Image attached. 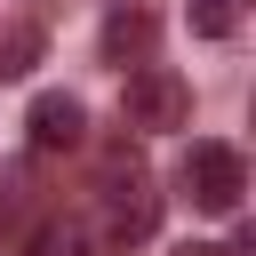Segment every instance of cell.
<instances>
[{
  "instance_id": "cell-9",
  "label": "cell",
  "mask_w": 256,
  "mask_h": 256,
  "mask_svg": "<svg viewBox=\"0 0 256 256\" xmlns=\"http://www.w3.org/2000/svg\"><path fill=\"white\" fill-rule=\"evenodd\" d=\"M176 256H224V248H176Z\"/></svg>"
},
{
  "instance_id": "cell-5",
  "label": "cell",
  "mask_w": 256,
  "mask_h": 256,
  "mask_svg": "<svg viewBox=\"0 0 256 256\" xmlns=\"http://www.w3.org/2000/svg\"><path fill=\"white\" fill-rule=\"evenodd\" d=\"M152 40H160L152 8H112L104 16V56L112 64H152Z\"/></svg>"
},
{
  "instance_id": "cell-1",
  "label": "cell",
  "mask_w": 256,
  "mask_h": 256,
  "mask_svg": "<svg viewBox=\"0 0 256 256\" xmlns=\"http://www.w3.org/2000/svg\"><path fill=\"white\" fill-rule=\"evenodd\" d=\"M152 232H160V192H152L144 160L128 144H112L104 152V240L128 248V240H152Z\"/></svg>"
},
{
  "instance_id": "cell-3",
  "label": "cell",
  "mask_w": 256,
  "mask_h": 256,
  "mask_svg": "<svg viewBox=\"0 0 256 256\" xmlns=\"http://www.w3.org/2000/svg\"><path fill=\"white\" fill-rule=\"evenodd\" d=\"M184 192H192V208H200V216H232V208H240V192H248V160H240L232 144L200 136V144L184 152Z\"/></svg>"
},
{
  "instance_id": "cell-7",
  "label": "cell",
  "mask_w": 256,
  "mask_h": 256,
  "mask_svg": "<svg viewBox=\"0 0 256 256\" xmlns=\"http://www.w3.org/2000/svg\"><path fill=\"white\" fill-rule=\"evenodd\" d=\"M240 8H248V0H192V32H200V40H232V32H240Z\"/></svg>"
},
{
  "instance_id": "cell-6",
  "label": "cell",
  "mask_w": 256,
  "mask_h": 256,
  "mask_svg": "<svg viewBox=\"0 0 256 256\" xmlns=\"http://www.w3.org/2000/svg\"><path fill=\"white\" fill-rule=\"evenodd\" d=\"M40 64V24H8L0 32V80H24Z\"/></svg>"
},
{
  "instance_id": "cell-8",
  "label": "cell",
  "mask_w": 256,
  "mask_h": 256,
  "mask_svg": "<svg viewBox=\"0 0 256 256\" xmlns=\"http://www.w3.org/2000/svg\"><path fill=\"white\" fill-rule=\"evenodd\" d=\"M64 256H104V248L96 240H64Z\"/></svg>"
},
{
  "instance_id": "cell-2",
  "label": "cell",
  "mask_w": 256,
  "mask_h": 256,
  "mask_svg": "<svg viewBox=\"0 0 256 256\" xmlns=\"http://www.w3.org/2000/svg\"><path fill=\"white\" fill-rule=\"evenodd\" d=\"M120 120H128V128H144V136L184 128V120H192V80H184V72H168V64H136V72L120 80Z\"/></svg>"
},
{
  "instance_id": "cell-4",
  "label": "cell",
  "mask_w": 256,
  "mask_h": 256,
  "mask_svg": "<svg viewBox=\"0 0 256 256\" xmlns=\"http://www.w3.org/2000/svg\"><path fill=\"white\" fill-rule=\"evenodd\" d=\"M24 128H32V152H72V144L88 136V112H80V96H64V88H48V96H32V112H24Z\"/></svg>"
}]
</instances>
